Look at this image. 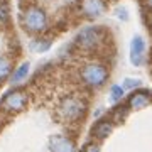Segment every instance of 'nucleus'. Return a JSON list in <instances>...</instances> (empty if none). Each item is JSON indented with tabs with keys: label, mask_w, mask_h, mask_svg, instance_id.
<instances>
[{
	"label": "nucleus",
	"mask_w": 152,
	"mask_h": 152,
	"mask_svg": "<svg viewBox=\"0 0 152 152\" xmlns=\"http://www.w3.org/2000/svg\"><path fill=\"white\" fill-rule=\"evenodd\" d=\"M149 27H151V32H152V14L149 15Z\"/></svg>",
	"instance_id": "20"
},
{
	"label": "nucleus",
	"mask_w": 152,
	"mask_h": 152,
	"mask_svg": "<svg viewBox=\"0 0 152 152\" xmlns=\"http://www.w3.org/2000/svg\"><path fill=\"white\" fill-rule=\"evenodd\" d=\"M20 26L26 32L32 36L46 32L49 27V15L46 9L37 4H29L20 12Z\"/></svg>",
	"instance_id": "4"
},
{
	"label": "nucleus",
	"mask_w": 152,
	"mask_h": 152,
	"mask_svg": "<svg viewBox=\"0 0 152 152\" xmlns=\"http://www.w3.org/2000/svg\"><path fill=\"white\" fill-rule=\"evenodd\" d=\"M125 90H124V86L122 85H112L110 86V90H108V100H110V103H113V105H118L122 100L125 98Z\"/></svg>",
	"instance_id": "13"
},
{
	"label": "nucleus",
	"mask_w": 152,
	"mask_h": 152,
	"mask_svg": "<svg viewBox=\"0 0 152 152\" xmlns=\"http://www.w3.org/2000/svg\"><path fill=\"white\" fill-rule=\"evenodd\" d=\"M122 86L125 91H135V90L142 88V80L140 78H125L122 81Z\"/></svg>",
	"instance_id": "15"
},
{
	"label": "nucleus",
	"mask_w": 152,
	"mask_h": 152,
	"mask_svg": "<svg viewBox=\"0 0 152 152\" xmlns=\"http://www.w3.org/2000/svg\"><path fill=\"white\" fill-rule=\"evenodd\" d=\"M12 75V61L7 56H0V83H4Z\"/></svg>",
	"instance_id": "14"
},
{
	"label": "nucleus",
	"mask_w": 152,
	"mask_h": 152,
	"mask_svg": "<svg viewBox=\"0 0 152 152\" xmlns=\"http://www.w3.org/2000/svg\"><path fill=\"white\" fill-rule=\"evenodd\" d=\"M29 105V95L24 90L14 88L7 91L4 98L0 100V108L7 113H19Z\"/></svg>",
	"instance_id": "5"
},
{
	"label": "nucleus",
	"mask_w": 152,
	"mask_h": 152,
	"mask_svg": "<svg viewBox=\"0 0 152 152\" xmlns=\"http://www.w3.org/2000/svg\"><path fill=\"white\" fill-rule=\"evenodd\" d=\"M81 152H102V151H100V145H98V144L91 142V144H88V145L85 147Z\"/></svg>",
	"instance_id": "18"
},
{
	"label": "nucleus",
	"mask_w": 152,
	"mask_h": 152,
	"mask_svg": "<svg viewBox=\"0 0 152 152\" xmlns=\"http://www.w3.org/2000/svg\"><path fill=\"white\" fill-rule=\"evenodd\" d=\"M151 103H152V93L149 90H144V88H139L135 91H130V95L127 98L129 110H135V112L147 108Z\"/></svg>",
	"instance_id": "8"
},
{
	"label": "nucleus",
	"mask_w": 152,
	"mask_h": 152,
	"mask_svg": "<svg viewBox=\"0 0 152 152\" xmlns=\"http://www.w3.org/2000/svg\"><path fill=\"white\" fill-rule=\"evenodd\" d=\"M49 152H76V144L69 135H54L49 144Z\"/></svg>",
	"instance_id": "10"
},
{
	"label": "nucleus",
	"mask_w": 152,
	"mask_h": 152,
	"mask_svg": "<svg viewBox=\"0 0 152 152\" xmlns=\"http://www.w3.org/2000/svg\"><path fill=\"white\" fill-rule=\"evenodd\" d=\"M88 112V100L80 93H69L61 98L56 105V115L68 125L80 124Z\"/></svg>",
	"instance_id": "1"
},
{
	"label": "nucleus",
	"mask_w": 152,
	"mask_h": 152,
	"mask_svg": "<svg viewBox=\"0 0 152 152\" xmlns=\"http://www.w3.org/2000/svg\"><path fill=\"white\" fill-rule=\"evenodd\" d=\"M107 41H108V32L102 26H86L75 37L76 48L88 54L100 53L105 48Z\"/></svg>",
	"instance_id": "3"
},
{
	"label": "nucleus",
	"mask_w": 152,
	"mask_h": 152,
	"mask_svg": "<svg viewBox=\"0 0 152 152\" xmlns=\"http://www.w3.org/2000/svg\"><path fill=\"white\" fill-rule=\"evenodd\" d=\"M53 46V41L49 37H36L34 41H31L29 44V49L32 53H37V54H42V53H48Z\"/></svg>",
	"instance_id": "12"
},
{
	"label": "nucleus",
	"mask_w": 152,
	"mask_h": 152,
	"mask_svg": "<svg viewBox=\"0 0 152 152\" xmlns=\"http://www.w3.org/2000/svg\"><path fill=\"white\" fill-rule=\"evenodd\" d=\"M115 17H117L118 20H122V22H127L129 19H130L129 10H127L125 7H117V9H115Z\"/></svg>",
	"instance_id": "17"
},
{
	"label": "nucleus",
	"mask_w": 152,
	"mask_h": 152,
	"mask_svg": "<svg viewBox=\"0 0 152 152\" xmlns=\"http://www.w3.org/2000/svg\"><path fill=\"white\" fill-rule=\"evenodd\" d=\"M29 73H31V64H29L27 61L20 63L15 69L12 71V75H10V85L14 88H19L20 85H24V83L27 81Z\"/></svg>",
	"instance_id": "11"
},
{
	"label": "nucleus",
	"mask_w": 152,
	"mask_h": 152,
	"mask_svg": "<svg viewBox=\"0 0 152 152\" xmlns=\"http://www.w3.org/2000/svg\"><path fill=\"white\" fill-rule=\"evenodd\" d=\"M144 5H145V9L152 14V0H144Z\"/></svg>",
	"instance_id": "19"
},
{
	"label": "nucleus",
	"mask_w": 152,
	"mask_h": 152,
	"mask_svg": "<svg viewBox=\"0 0 152 152\" xmlns=\"http://www.w3.org/2000/svg\"><path fill=\"white\" fill-rule=\"evenodd\" d=\"M129 112H130V110H129L127 105H125V107H115V110L112 112V117H110V118L117 124V122H120V120H124L125 117L129 115Z\"/></svg>",
	"instance_id": "16"
},
{
	"label": "nucleus",
	"mask_w": 152,
	"mask_h": 152,
	"mask_svg": "<svg viewBox=\"0 0 152 152\" xmlns=\"http://www.w3.org/2000/svg\"><path fill=\"white\" fill-rule=\"evenodd\" d=\"M108 9V0H80L78 12L86 20H96Z\"/></svg>",
	"instance_id": "6"
},
{
	"label": "nucleus",
	"mask_w": 152,
	"mask_h": 152,
	"mask_svg": "<svg viewBox=\"0 0 152 152\" xmlns=\"http://www.w3.org/2000/svg\"><path fill=\"white\" fill-rule=\"evenodd\" d=\"M78 80L88 90H100L110 80V68L102 59H88L78 68Z\"/></svg>",
	"instance_id": "2"
},
{
	"label": "nucleus",
	"mask_w": 152,
	"mask_h": 152,
	"mask_svg": "<svg viewBox=\"0 0 152 152\" xmlns=\"http://www.w3.org/2000/svg\"><path fill=\"white\" fill-rule=\"evenodd\" d=\"M129 59H130V63L135 66V68H139V66H142L145 63V59H147V42H145V39H144V36L135 34V36L132 37L130 48H129Z\"/></svg>",
	"instance_id": "7"
},
{
	"label": "nucleus",
	"mask_w": 152,
	"mask_h": 152,
	"mask_svg": "<svg viewBox=\"0 0 152 152\" xmlns=\"http://www.w3.org/2000/svg\"><path fill=\"white\" fill-rule=\"evenodd\" d=\"M115 122L112 118H98L95 125L91 127V137L96 140H105L113 132Z\"/></svg>",
	"instance_id": "9"
}]
</instances>
